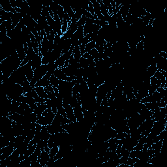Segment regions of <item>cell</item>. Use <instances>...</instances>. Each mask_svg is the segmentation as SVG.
Instances as JSON below:
<instances>
[{
	"mask_svg": "<svg viewBox=\"0 0 167 167\" xmlns=\"http://www.w3.org/2000/svg\"><path fill=\"white\" fill-rule=\"evenodd\" d=\"M53 75L57 77L59 80H64V81H67V82H72L73 80L76 79V77H67L65 74L62 71L61 68H58V69H55Z\"/></svg>",
	"mask_w": 167,
	"mask_h": 167,
	"instance_id": "4fadbf2b",
	"label": "cell"
},
{
	"mask_svg": "<svg viewBox=\"0 0 167 167\" xmlns=\"http://www.w3.org/2000/svg\"><path fill=\"white\" fill-rule=\"evenodd\" d=\"M22 86V88L24 90V94H26V93H27V92L32 91L33 90V88L32 87V86H31L30 82H29L28 80H26V81L24 82V83Z\"/></svg>",
	"mask_w": 167,
	"mask_h": 167,
	"instance_id": "d590c367",
	"label": "cell"
},
{
	"mask_svg": "<svg viewBox=\"0 0 167 167\" xmlns=\"http://www.w3.org/2000/svg\"><path fill=\"white\" fill-rule=\"evenodd\" d=\"M49 81H50L51 85L54 88H58V86L59 84V80L57 77H55L54 75H52L50 78V79H49Z\"/></svg>",
	"mask_w": 167,
	"mask_h": 167,
	"instance_id": "836d02e7",
	"label": "cell"
},
{
	"mask_svg": "<svg viewBox=\"0 0 167 167\" xmlns=\"http://www.w3.org/2000/svg\"><path fill=\"white\" fill-rule=\"evenodd\" d=\"M73 109H74V113H75V117L77 118V121L78 122L81 121L84 119V116L82 112V108L81 106V102H80V101H78V103L75 105Z\"/></svg>",
	"mask_w": 167,
	"mask_h": 167,
	"instance_id": "9a60e30c",
	"label": "cell"
},
{
	"mask_svg": "<svg viewBox=\"0 0 167 167\" xmlns=\"http://www.w3.org/2000/svg\"><path fill=\"white\" fill-rule=\"evenodd\" d=\"M157 70V68L156 67V65H155V64L150 65L147 67L146 73L147 74V75H149L150 77H152L154 75V74L156 73Z\"/></svg>",
	"mask_w": 167,
	"mask_h": 167,
	"instance_id": "1f68e13d",
	"label": "cell"
},
{
	"mask_svg": "<svg viewBox=\"0 0 167 167\" xmlns=\"http://www.w3.org/2000/svg\"><path fill=\"white\" fill-rule=\"evenodd\" d=\"M22 61L19 59L17 52L12 54L9 58L1 61V70L2 73V81L7 79L12 73L18 69L21 65Z\"/></svg>",
	"mask_w": 167,
	"mask_h": 167,
	"instance_id": "6da1fadb",
	"label": "cell"
},
{
	"mask_svg": "<svg viewBox=\"0 0 167 167\" xmlns=\"http://www.w3.org/2000/svg\"><path fill=\"white\" fill-rule=\"evenodd\" d=\"M51 159V157L49 153L44 150H42L40 156L38 158V161L39 162L41 167H46L49 160Z\"/></svg>",
	"mask_w": 167,
	"mask_h": 167,
	"instance_id": "2e32d148",
	"label": "cell"
},
{
	"mask_svg": "<svg viewBox=\"0 0 167 167\" xmlns=\"http://www.w3.org/2000/svg\"><path fill=\"white\" fill-rule=\"evenodd\" d=\"M22 18H23V16H22V15L16 13V12L12 14L11 20H12V22H13V24H12V26H11V30L13 29L18 25V24H19V22H20V20L22 19Z\"/></svg>",
	"mask_w": 167,
	"mask_h": 167,
	"instance_id": "7402d4cb",
	"label": "cell"
},
{
	"mask_svg": "<svg viewBox=\"0 0 167 167\" xmlns=\"http://www.w3.org/2000/svg\"><path fill=\"white\" fill-rule=\"evenodd\" d=\"M166 71L163 70H157L156 73L154 74V77L158 80H162L164 78H166Z\"/></svg>",
	"mask_w": 167,
	"mask_h": 167,
	"instance_id": "e575fe53",
	"label": "cell"
},
{
	"mask_svg": "<svg viewBox=\"0 0 167 167\" xmlns=\"http://www.w3.org/2000/svg\"><path fill=\"white\" fill-rule=\"evenodd\" d=\"M12 13H8L1 9V16H0V24L5 21L11 20Z\"/></svg>",
	"mask_w": 167,
	"mask_h": 167,
	"instance_id": "83f0119b",
	"label": "cell"
},
{
	"mask_svg": "<svg viewBox=\"0 0 167 167\" xmlns=\"http://www.w3.org/2000/svg\"><path fill=\"white\" fill-rule=\"evenodd\" d=\"M57 13H58V15L59 19H60V20L61 22V24H62L63 20H64V18L65 15V13L64 8L61 7V6L58 3L57 5Z\"/></svg>",
	"mask_w": 167,
	"mask_h": 167,
	"instance_id": "d6a6232c",
	"label": "cell"
},
{
	"mask_svg": "<svg viewBox=\"0 0 167 167\" xmlns=\"http://www.w3.org/2000/svg\"><path fill=\"white\" fill-rule=\"evenodd\" d=\"M62 116L59 114H55L54 119L51 124L46 126L47 131L51 134L58 133H63L65 132V129L61 125V118Z\"/></svg>",
	"mask_w": 167,
	"mask_h": 167,
	"instance_id": "277c9868",
	"label": "cell"
},
{
	"mask_svg": "<svg viewBox=\"0 0 167 167\" xmlns=\"http://www.w3.org/2000/svg\"><path fill=\"white\" fill-rule=\"evenodd\" d=\"M48 69H49V64L46 65L42 64L40 67L37 68V69L34 71L33 77L30 82L31 86H32L33 88H35V84L37 83V82H38L39 80H41L42 78H43L46 75Z\"/></svg>",
	"mask_w": 167,
	"mask_h": 167,
	"instance_id": "8992f818",
	"label": "cell"
},
{
	"mask_svg": "<svg viewBox=\"0 0 167 167\" xmlns=\"http://www.w3.org/2000/svg\"><path fill=\"white\" fill-rule=\"evenodd\" d=\"M44 150L49 153H50V151H51V148L49 147L47 145V146H46L44 147Z\"/></svg>",
	"mask_w": 167,
	"mask_h": 167,
	"instance_id": "f6af8a7d",
	"label": "cell"
},
{
	"mask_svg": "<svg viewBox=\"0 0 167 167\" xmlns=\"http://www.w3.org/2000/svg\"><path fill=\"white\" fill-rule=\"evenodd\" d=\"M14 140L10 142L8 146H5L0 149V160H4L11 156V155L13 153L15 150Z\"/></svg>",
	"mask_w": 167,
	"mask_h": 167,
	"instance_id": "30bf717a",
	"label": "cell"
},
{
	"mask_svg": "<svg viewBox=\"0 0 167 167\" xmlns=\"http://www.w3.org/2000/svg\"><path fill=\"white\" fill-rule=\"evenodd\" d=\"M95 45L96 43L94 41H90L88 44L86 46L85 48V51L84 52H89L90 51H91L93 49H94L95 48Z\"/></svg>",
	"mask_w": 167,
	"mask_h": 167,
	"instance_id": "f35d334b",
	"label": "cell"
},
{
	"mask_svg": "<svg viewBox=\"0 0 167 167\" xmlns=\"http://www.w3.org/2000/svg\"><path fill=\"white\" fill-rule=\"evenodd\" d=\"M55 116V114L52 112L51 108L48 107L45 110V112L42 113V116L39 118H38L36 123H39V124L41 125L42 126H47L52 123Z\"/></svg>",
	"mask_w": 167,
	"mask_h": 167,
	"instance_id": "52a82bcc",
	"label": "cell"
},
{
	"mask_svg": "<svg viewBox=\"0 0 167 167\" xmlns=\"http://www.w3.org/2000/svg\"><path fill=\"white\" fill-rule=\"evenodd\" d=\"M35 90L37 92L38 95L43 99H48V95L46 92L45 90L44 87H41V86H38V87H35Z\"/></svg>",
	"mask_w": 167,
	"mask_h": 167,
	"instance_id": "4dcf8cb0",
	"label": "cell"
},
{
	"mask_svg": "<svg viewBox=\"0 0 167 167\" xmlns=\"http://www.w3.org/2000/svg\"><path fill=\"white\" fill-rule=\"evenodd\" d=\"M90 2L93 4V6H94V13H95V15L97 16L98 20L104 21V17L101 13L100 4L99 3V2L97 1V0H94V1H90Z\"/></svg>",
	"mask_w": 167,
	"mask_h": 167,
	"instance_id": "d6986e66",
	"label": "cell"
},
{
	"mask_svg": "<svg viewBox=\"0 0 167 167\" xmlns=\"http://www.w3.org/2000/svg\"><path fill=\"white\" fill-rule=\"evenodd\" d=\"M3 92L7 95L8 99L11 100H15L18 97L24 95L22 86L18 84H14L7 88H2Z\"/></svg>",
	"mask_w": 167,
	"mask_h": 167,
	"instance_id": "7a4b0ae2",
	"label": "cell"
},
{
	"mask_svg": "<svg viewBox=\"0 0 167 167\" xmlns=\"http://www.w3.org/2000/svg\"><path fill=\"white\" fill-rule=\"evenodd\" d=\"M33 112V110L30 108V107L27 103H21L19 107H18L17 113L21 115H27L28 114Z\"/></svg>",
	"mask_w": 167,
	"mask_h": 167,
	"instance_id": "ac0fdd59",
	"label": "cell"
},
{
	"mask_svg": "<svg viewBox=\"0 0 167 167\" xmlns=\"http://www.w3.org/2000/svg\"><path fill=\"white\" fill-rule=\"evenodd\" d=\"M60 39H61V36L58 35V34H55V38H54V48L57 46V45L58 44V42H59Z\"/></svg>",
	"mask_w": 167,
	"mask_h": 167,
	"instance_id": "ee69618b",
	"label": "cell"
},
{
	"mask_svg": "<svg viewBox=\"0 0 167 167\" xmlns=\"http://www.w3.org/2000/svg\"><path fill=\"white\" fill-rule=\"evenodd\" d=\"M163 141L164 140H159L152 144L151 148L154 150V153H160V151L162 150Z\"/></svg>",
	"mask_w": 167,
	"mask_h": 167,
	"instance_id": "f1b7e54d",
	"label": "cell"
},
{
	"mask_svg": "<svg viewBox=\"0 0 167 167\" xmlns=\"http://www.w3.org/2000/svg\"><path fill=\"white\" fill-rule=\"evenodd\" d=\"M146 120L138 113L136 114L133 117L127 119V125L129 130L138 129V127L141 125L142 122H144Z\"/></svg>",
	"mask_w": 167,
	"mask_h": 167,
	"instance_id": "ba28073f",
	"label": "cell"
},
{
	"mask_svg": "<svg viewBox=\"0 0 167 167\" xmlns=\"http://www.w3.org/2000/svg\"><path fill=\"white\" fill-rule=\"evenodd\" d=\"M1 9L4 10L6 12H8V13H15V9L11 7V3H10V1H5V2H3L1 3Z\"/></svg>",
	"mask_w": 167,
	"mask_h": 167,
	"instance_id": "4316f807",
	"label": "cell"
},
{
	"mask_svg": "<svg viewBox=\"0 0 167 167\" xmlns=\"http://www.w3.org/2000/svg\"><path fill=\"white\" fill-rule=\"evenodd\" d=\"M67 59V53H65L61 55V56L55 61V62L54 64L55 67H57V69H58V68H62L64 66Z\"/></svg>",
	"mask_w": 167,
	"mask_h": 167,
	"instance_id": "484cf974",
	"label": "cell"
},
{
	"mask_svg": "<svg viewBox=\"0 0 167 167\" xmlns=\"http://www.w3.org/2000/svg\"><path fill=\"white\" fill-rule=\"evenodd\" d=\"M139 160L138 158L137 157H134V158H131V157H129V159H127V162L125 163V165H127L129 166H133V165L135 163H137L138 160Z\"/></svg>",
	"mask_w": 167,
	"mask_h": 167,
	"instance_id": "60d3db41",
	"label": "cell"
},
{
	"mask_svg": "<svg viewBox=\"0 0 167 167\" xmlns=\"http://www.w3.org/2000/svg\"><path fill=\"white\" fill-rule=\"evenodd\" d=\"M9 78L15 84L22 85L24 82L28 80L24 66H20L18 69L15 71L11 74Z\"/></svg>",
	"mask_w": 167,
	"mask_h": 167,
	"instance_id": "5b68a950",
	"label": "cell"
},
{
	"mask_svg": "<svg viewBox=\"0 0 167 167\" xmlns=\"http://www.w3.org/2000/svg\"><path fill=\"white\" fill-rule=\"evenodd\" d=\"M129 134L126 133H117V134L116 135L115 138L118 139V140H121V139H123V138L127 137Z\"/></svg>",
	"mask_w": 167,
	"mask_h": 167,
	"instance_id": "b9f144b4",
	"label": "cell"
},
{
	"mask_svg": "<svg viewBox=\"0 0 167 167\" xmlns=\"http://www.w3.org/2000/svg\"><path fill=\"white\" fill-rule=\"evenodd\" d=\"M57 113L58 114H59L60 115H61V116H64V117H67L65 108H64V107L63 106H61V107H59L58 108Z\"/></svg>",
	"mask_w": 167,
	"mask_h": 167,
	"instance_id": "7bdbcfd3",
	"label": "cell"
},
{
	"mask_svg": "<svg viewBox=\"0 0 167 167\" xmlns=\"http://www.w3.org/2000/svg\"><path fill=\"white\" fill-rule=\"evenodd\" d=\"M163 97H164L160 94V93L156 91V92H154L153 94L142 99L140 103H144V104L148 103H156V102L158 103L162 99Z\"/></svg>",
	"mask_w": 167,
	"mask_h": 167,
	"instance_id": "7c38bea8",
	"label": "cell"
},
{
	"mask_svg": "<svg viewBox=\"0 0 167 167\" xmlns=\"http://www.w3.org/2000/svg\"><path fill=\"white\" fill-rule=\"evenodd\" d=\"M61 69L67 77H75L77 70L78 69L71 65H69L67 67H63Z\"/></svg>",
	"mask_w": 167,
	"mask_h": 167,
	"instance_id": "44dd1931",
	"label": "cell"
},
{
	"mask_svg": "<svg viewBox=\"0 0 167 167\" xmlns=\"http://www.w3.org/2000/svg\"><path fill=\"white\" fill-rule=\"evenodd\" d=\"M121 140L122 142V147H124L125 149L127 150L129 152L132 151L134 146L138 143V140L132 138L131 136H130V134L127 137Z\"/></svg>",
	"mask_w": 167,
	"mask_h": 167,
	"instance_id": "8fae6325",
	"label": "cell"
},
{
	"mask_svg": "<svg viewBox=\"0 0 167 167\" xmlns=\"http://www.w3.org/2000/svg\"><path fill=\"white\" fill-rule=\"evenodd\" d=\"M154 120L152 118H148L144 122L141 123V125L138 127L139 131L142 133V137L146 136L147 137L151 132V130L154 123Z\"/></svg>",
	"mask_w": 167,
	"mask_h": 167,
	"instance_id": "9c48e42d",
	"label": "cell"
},
{
	"mask_svg": "<svg viewBox=\"0 0 167 167\" xmlns=\"http://www.w3.org/2000/svg\"><path fill=\"white\" fill-rule=\"evenodd\" d=\"M146 105V108L149 110H151V111H153L155 110V109H156L157 108H159V102L157 103H146L145 104Z\"/></svg>",
	"mask_w": 167,
	"mask_h": 167,
	"instance_id": "74e56055",
	"label": "cell"
},
{
	"mask_svg": "<svg viewBox=\"0 0 167 167\" xmlns=\"http://www.w3.org/2000/svg\"><path fill=\"white\" fill-rule=\"evenodd\" d=\"M77 83V80L75 79L72 82L64 81V80H59V84L58 86L59 94L63 98L71 97L72 91L73 86Z\"/></svg>",
	"mask_w": 167,
	"mask_h": 167,
	"instance_id": "3957f363",
	"label": "cell"
},
{
	"mask_svg": "<svg viewBox=\"0 0 167 167\" xmlns=\"http://www.w3.org/2000/svg\"><path fill=\"white\" fill-rule=\"evenodd\" d=\"M24 141H25V137H24L23 135H19L18 136V137H16L14 139L15 149H16V148L21 146L24 143Z\"/></svg>",
	"mask_w": 167,
	"mask_h": 167,
	"instance_id": "f546056e",
	"label": "cell"
},
{
	"mask_svg": "<svg viewBox=\"0 0 167 167\" xmlns=\"http://www.w3.org/2000/svg\"><path fill=\"white\" fill-rule=\"evenodd\" d=\"M63 107L65 108L67 117L72 122H76L77 118L75 117V113H74V109L69 104H63Z\"/></svg>",
	"mask_w": 167,
	"mask_h": 167,
	"instance_id": "e0dca14e",
	"label": "cell"
},
{
	"mask_svg": "<svg viewBox=\"0 0 167 167\" xmlns=\"http://www.w3.org/2000/svg\"><path fill=\"white\" fill-rule=\"evenodd\" d=\"M32 64V68L33 71H35L37 68H38L42 65V57L40 56L39 54H37L33 58V59L31 61Z\"/></svg>",
	"mask_w": 167,
	"mask_h": 167,
	"instance_id": "d4e9b609",
	"label": "cell"
},
{
	"mask_svg": "<svg viewBox=\"0 0 167 167\" xmlns=\"http://www.w3.org/2000/svg\"><path fill=\"white\" fill-rule=\"evenodd\" d=\"M108 149L109 151L116 152L117 146L119 144V140L116 138H111L108 140Z\"/></svg>",
	"mask_w": 167,
	"mask_h": 167,
	"instance_id": "cb8c5ba5",
	"label": "cell"
},
{
	"mask_svg": "<svg viewBox=\"0 0 167 167\" xmlns=\"http://www.w3.org/2000/svg\"><path fill=\"white\" fill-rule=\"evenodd\" d=\"M48 108L47 105L45 104V103H37V107L36 108V109L33 111V112L37 115L38 118L42 116V113L45 112V110Z\"/></svg>",
	"mask_w": 167,
	"mask_h": 167,
	"instance_id": "603a6c76",
	"label": "cell"
},
{
	"mask_svg": "<svg viewBox=\"0 0 167 167\" xmlns=\"http://www.w3.org/2000/svg\"><path fill=\"white\" fill-rule=\"evenodd\" d=\"M36 147H37V144L33 145L32 146H29L28 149L27 150L26 153H24V158L26 159L27 157H29L31 155H32L33 153V152H35Z\"/></svg>",
	"mask_w": 167,
	"mask_h": 167,
	"instance_id": "8d00e7d4",
	"label": "cell"
},
{
	"mask_svg": "<svg viewBox=\"0 0 167 167\" xmlns=\"http://www.w3.org/2000/svg\"><path fill=\"white\" fill-rule=\"evenodd\" d=\"M24 70H25L27 79L29 82H31V80H32L33 77V75H34V71L32 68V62H31V61H29L26 65H24Z\"/></svg>",
	"mask_w": 167,
	"mask_h": 167,
	"instance_id": "ffe728a7",
	"label": "cell"
},
{
	"mask_svg": "<svg viewBox=\"0 0 167 167\" xmlns=\"http://www.w3.org/2000/svg\"><path fill=\"white\" fill-rule=\"evenodd\" d=\"M58 150H59V146H54L52 148H51L50 153H49L51 159L54 158V157L56 156V154L58 153Z\"/></svg>",
	"mask_w": 167,
	"mask_h": 167,
	"instance_id": "ab89813d",
	"label": "cell"
},
{
	"mask_svg": "<svg viewBox=\"0 0 167 167\" xmlns=\"http://www.w3.org/2000/svg\"><path fill=\"white\" fill-rule=\"evenodd\" d=\"M49 48H50V44H49V41L48 40L46 34L44 36L42 42H41V46L39 48V55L42 58L49 51Z\"/></svg>",
	"mask_w": 167,
	"mask_h": 167,
	"instance_id": "5bb4252c",
	"label": "cell"
}]
</instances>
